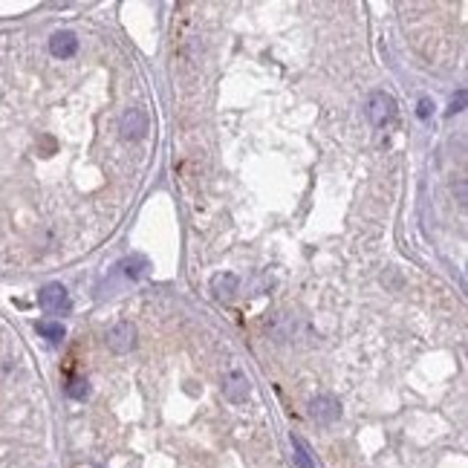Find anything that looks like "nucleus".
Listing matches in <instances>:
<instances>
[{
    "label": "nucleus",
    "mask_w": 468,
    "mask_h": 468,
    "mask_svg": "<svg viewBox=\"0 0 468 468\" xmlns=\"http://www.w3.org/2000/svg\"><path fill=\"white\" fill-rule=\"evenodd\" d=\"M38 304L47 315H67L70 312V292L61 283H49L38 292Z\"/></svg>",
    "instance_id": "1"
},
{
    "label": "nucleus",
    "mask_w": 468,
    "mask_h": 468,
    "mask_svg": "<svg viewBox=\"0 0 468 468\" xmlns=\"http://www.w3.org/2000/svg\"><path fill=\"white\" fill-rule=\"evenodd\" d=\"M107 344H110V350L113 353H130L133 344H136V327L130 321H121L116 327H110Z\"/></svg>",
    "instance_id": "2"
},
{
    "label": "nucleus",
    "mask_w": 468,
    "mask_h": 468,
    "mask_svg": "<svg viewBox=\"0 0 468 468\" xmlns=\"http://www.w3.org/2000/svg\"><path fill=\"white\" fill-rule=\"evenodd\" d=\"M223 393L229 396V402H243V399L249 396V379H246V373H243L240 367L226 370V376H223Z\"/></svg>",
    "instance_id": "3"
},
{
    "label": "nucleus",
    "mask_w": 468,
    "mask_h": 468,
    "mask_svg": "<svg viewBox=\"0 0 468 468\" xmlns=\"http://www.w3.org/2000/svg\"><path fill=\"white\" fill-rule=\"evenodd\" d=\"M393 116H396V102L388 93H376L373 99H370V121H373L376 128H384Z\"/></svg>",
    "instance_id": "4"
},
{
    "label": "nucleus",
    "mask_w": 468,
    "mask_h": 468,
    "mask_svg": "<svg viewBox=\"0 0 468 468\" xmlns=\"http://www.w3.org/2000/svg\"><path fill=\"white\" fill-rule=\"evenodd\" d=\"M148 128H150V121H148V113L142 107H130L125 113V119H121V133L130 136V139H142L148 133Z\"/></svg>",
    "instance_id": "5"
},
{
    "label": "nucleus",
    "mask_w": 468,
    "mask_h": 468,
    "mask_svg": "<svg viewBox=\"0 0 468 468\" xmlns=\"http://www.w3.org/2000/svg\"><path fill=\"white\" fill-rule=\"evenodd\" d=\"M338 414H341V408H338V402H336L333 396H318V399L312 402V419H315V422L329 425V422L338 419Z\"/></svg>",
    "instance_id": "6"
},
{
    "label": "nucleus",
    "mask_w": 468,
    "mask_h": 468,
    "mask_svg": "<svg viewBox=\"0 0 468 468\" xmlns=\"http://www.w3.org/2000/svg\"><path fill=\"white\" fill-rule=\"evenodd\" d=\"M49 49H52L55 58H73L78 52V38L73 32H55L49 38Z\"/></svg>",
    "instance_id": "7"
},
{
    "label": "nucleus",
    "mask_w": 468,
    "mask_h": 468,
    "mask_svg": "<svg viewBox=\"0 0 468 468\" xmlns=\"http://www.w3.org/2000/svg\"><path fill=\"white\" fill-rule=\"evenodd\" d=\"M35 329H38V336H44V338L52 341V344H58V341L64 338V333H67L61 321H38Z\"/></svg>",
    "instance_id": "8"
},
{
    "label": "nucleus",
    "mask_w": 468,
    "mask_h": 468,
    "mask_svg": "<svg viewBox=\"0 0 468 468\" xmlns=\"http://www.w3.org/2000/svg\"><path fill=\"white\" fill-rule=\"evenodd\" d=\"M292 451H295V465L298 468H315L312 454H309V448L304 445V439L301 436H292Z\"/></svg>",
    "instance_id": "9"
},
{
    "label": "nucleus",
    "mask_w": 468,
    "mask_h": 468,
    "mask_svg": "<svg viewBox=\"0 0 468 468\" xmlns=\"http://www.w3.org/2000/svg\"><path fill=\"white\" fill-rule=\"evenodd\" d=\"M234 289H237V278H234V274H217L214 278V292L220 298H231Z\"/></svg>",
    "instance_id": "10"
},
{
    "label": "nucleus",
    "mask_w": 468,
    "mask_h": 468,
    "mask_svg": "<svg viewBox=\"0 0 468 468\" xmlns=\"http://www.w3.org/2000/svg\"><path fill=\"white\" fill-rule=\"evenodd\" d=\"M125 266H128V269H125V274H128L130 281H136V278H142V274H145V269H148V260H145V257H130Z\"/></svg>",
    "instance_id": "11"
},
{
    "label": "nucleus",
    "mask_w": 468,
    "mask_h": 468,
    "mask_svg": "<svg viewBox=\"0 0 468 468\" xmlns=\"http://www.w3.org/2000/svg\"><path fill=\"white\" fill-rule=\"evenodd\" d=\"M67 393H70L73 399H87L90 388H87V382H84V379H73L70 384H67Z\"/></svg>",
    "instance_id": "12"
},
{
    "label": "nucleus",
    "mask_w": 468,
    "mask_h": 468,
    "mask_svg": "<svg viewBox=\"0 0 468 468\" xmlns=\"http://www.w3.org/2000/svg\"><path fill=\"white\" fill-rule=\"evenodd\" d=\"M431 110H434L431 99H422V102H419V110H417V113H419V119H428V116H431Z\"/></svg>",
    "instance_id": "13"
},
{
    "label": "nucleus",
    "mask_w": 468,
    "mask_h": 468,
    "mask_svg": "<svg viewBox=\"0 0 468 468\" xmlns=\"http://www.w3.org/2000/svg\"><path fill=\"white\" fill-rule=\"evenodd\" d=\"M463 102H465V93L460 90V93H457V102H451V110H448V113L454 116V113H457V110H463Z\"/></svg>",
    "instance_id": "14"
}]
</instances>
